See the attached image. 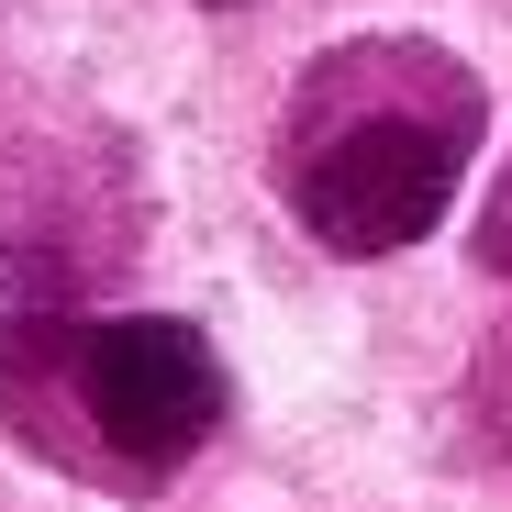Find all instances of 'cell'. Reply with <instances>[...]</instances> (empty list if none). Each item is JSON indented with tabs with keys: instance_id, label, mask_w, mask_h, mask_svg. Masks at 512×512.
Masks as SVG:
<instances>
[{
	"instance_id": "cell-3",
	"label": "cell",
	"mask_w": 512,
	"mask_h": 512,
	"mask_svg": "<svg viewBox=\"0 0 512 512\" xmlns=\"http://www.w3.org/2000/svg\"><path fill=\"white\" fill-rule=\"evenodd\" d=\"M212 12H245V0H212Z\"/></svg>"
},
{
	"instance_id": "cell-2",
	"label": "cell",
	"mask_w": 512,
	"mask_h": 512,
	"mask_svg": "<svg viewBox=\"0 0 512 512\" xmlns=\"http://www.w3.org/2000/svg\"><path fill=\"white\" fill-rule=\"evenodd\" d=\"M78 401H90L101 446H123L134 468H179L223 423V357L179 312H123L78 334Z\"/></svg>"
},
{
	"instance_id": "cell-1",
	"label": "cell",
	"mask_w": 512,
	"mask_h": 512,
	"mask_svg": "<svg viewBox=\"0 0 512 512\" xmlns=\"http://www.w3.org/2000/svg\"><path fill=\"white\" fill-rule=\"evenodd\" d=\"M457 156H468V90L435 101V112H346L323 123L301 156H290V201L323 245L346 256H390V245H423L457 201Z\"/></svg>"
}]
</instances>
